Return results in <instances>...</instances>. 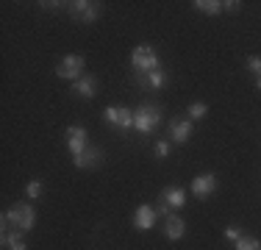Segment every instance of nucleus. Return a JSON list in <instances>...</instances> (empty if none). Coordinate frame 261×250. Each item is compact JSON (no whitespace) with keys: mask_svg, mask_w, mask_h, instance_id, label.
Returning a JSON list of instances; mask_svg holds the SVG:
<instances>
[{"mask_svg":"<svg viewBox=\"0 0 261 250\" xmlns=\"http://www.w3.org/2000/svg\"><path fill=\"white\" fill-rule=\"evenodd\" d=\"M0 225H3V228H11V231H20V234H28V231L36 225V211H34V206L25 203V200L14 203L9 211H3Z\"/></svg>","mask_w":261,"mask_h":250,"instance_id":"nucleus-1","label":"nucleus"},{"mask_svg":"<svg viewBox=\"0 0 261 250\" xmlns=\"http://www.w3.org/2000/svg\"><path fill=\"white\" fill-rule=\"evenodd\" d=\"M130 67L136 70V75H142V72H156V70H161L159 53H156L150 45H136L134 53H130Z\"/></svg>","mask_w":261,"mask_h":250,"instance_id":"nucleus-2","label":"nucleus"},{"mask_svg":"<svg viewBox=\"0 0 261 250\" xmlns=\"http://www.w3.org/2000/svg\"><path fill=\"white\" fill-rule=\"evenodd\" d=\"M159 122H161V109L159 106H139V109L134 111V128L139 131L142 136H150L153 131L159 128Z\"/></svg>","mask_w":261,"mask_h":250,"instance_id":"nucleus-3","label":"nucleus"},{"mask_svg":"<svg viewBox=\"0 0 261 250\" xmlns=\"http://www.w3.org/2000/svg\"><path fill=\"white\" fill-rule=\"evenodd\" d=\"M84 70H86V59H84V56H78V53H72V56H64V59L59 61V67H56V75L75 84L78 78H84V75H86Z\"/></svg>","mask_w":261,"mask_h":250,"instance_id":"nucleus-4","label":"nucleus"},{"mask_svg":"<svg viewBox=\"0 0 261 250\" xmlns=\"http://www.w3.org/2000/svg\"><path fill=\"white\" fill-rule=\"evenodd\" d=\"M64 6L72 14V20L78 22H95L100 17V3L97 0H72V3H64Z\"/></svg>","mask_w":261,"mask_h":250,"instance_id":"nucleus-5","label":"nucleus"},{"mask_svg":"<svg viewBox=\"0 0 261 250\" xmlns=\"http://www.w3.org/2000/svg\"><path fill=\"white\" fill-rule=\"evenodd\" d=\"M103 120L117 131H128V128H134V111L125 109V106H106Z\"/></svg>","mask_w":261,"mask_h":250,"instance_id":"nucleus-6","label":"nucleus"},{"mask_svg":"<svg viewBox=\"0 0 261 250\" xmlns=\"http://www.w3.org/2000/svg\"><path fill=\"white\" fill-rule=\"evenodd\" d=\"M217 175L214 172H200V175H195V181H192V195H195L197 200H206L211 197L217 192Z\"/></svg>","mask_w":261,"mask_h":250,"instance_id":"nucleus-7","label":"nucleus"},{"mask_svg":"<svg viewBox=\"0 0 261 250\" xmlns=\"http://www.w3.org/2000/svg\"><path fill=\"white\" fill-rule=\"evenodd\" d=\"M64 136H67V150L72 153V159L81 156L86 147H89V142H86L89 139V136H86V128H81V125H70Z\"/></svg>","mask_w":261,"mask_h":250,"instance_id":"nucleus-8","label":"nucleus"},{"mask_svg":"<svg viewBox=\"0 0 261 250\" xmlns=\"http://www.w3.org/2000/svg\"><path fill=\"white\" fill-rule=\"evenodd\" d=\"M156 217H159V211L150 209V203L136 206V211H134V228L145 234V231H150L153 225H156Z\"/></svg>","mask_w":261,"mask_h":250,"instance_id":"nucleus-9","label":"nucleus"},{"mask_svg":"<svg viewBox=\"0 0 261 250\" xmlns=\"http://www.w3.org/2000/svg\"><path fill=\"white\" fill-rule=\"evenodd\" d=\"M192 136V120L189 117H172L170 122V139L175 142V145H186Z\"/></svg>","mask_w":261,"mask_h":250,"instance_id":"nucleus-10","label":"nucleus"},{"mask_svg":"<svg viewBox=\"0 0 261 250\" xmlns=\"http://www.w3.org/2000/svg\"><path fill=\"white\" fill-rule=\"evenodd\" d=\"M100 161H103V150L95 147V145H89L81 156L72 159V164H75L78 170H95V167H100Z\"/></svg>","mask_w":261,"mask_h":250,"instance_id":"nucleus-11","label":"nucleus"},{"mask_svg":"<svg viewBox=\"0 0 261 250\" xmlns=\"http://www.w3.org/2000/svg\"><path fill=\"white\" fill-rule=\"evenodd\" d=\"M72 95L84 97V100H92L97 95V81L92 78V75H84V78H78L75 84H72Z\"/></svg>","mask_w":261,"mask_h":250,"instance_id":"nucleus-12","label":"nucleus"},{"mask_svg":"<svg viewBox=\"0 0 261 250\" xmlns=\"http://www.w3.org/2000/svg\"><path fill=\"white\" fill-rule=\"evenodd\" d=\"M161 206H167V209H184L186 206V192L178 189V186L164 189L161 192Z\"/></svg>","mask_w":261,"mask_h":250,"instance_id":"nucleus-13","label":"nucleus"},{"mask_svg":"<svg viewBox=\"0 0 261 250\" xmlns=\"http://www.w3.org/2000/svg\"><path fill=\"white\" fill-rule=\"evenodd\" d=\"M0 245L9 247V250H28V245H25V234H20V231H11V228H3Z\"/></svg>","mask_w":261,"mask_h":250,"instance_id":"nucleus-14","label":"nucleus"},{"mask_svg":"<svg viewBox=\"0 0 261 250\" xmlns=\"http://www.w3.org/2000/svg\"><path fill=\"white\" fill-rule=\"evenodd\" d=\"M184 234H186V222L181 220V217H172V214L167 217V222H164V236H167V239L178 242Z\"/></svg>","mask_w":261,"mask_h":250,"instance_id":"nucleus-15","label":"nucleus"},{"mask_svg":"<svg viewBox=\"0 0 261 250\" xmlns=\"http://www.w3.org/2000/svg\"><path fill=\"white\" fill-rule=\"evenodd\" d=\"M136 78H139V86H145V89H161V86L167 84V72L164 70L142 72V75H136Z\"/></svg>","mask_w":261,"mask_h":250,"instance_id":"nucleus-16","label":"nucleus"},{"mask_svg":"<svg viewBox=\"0 0 261 250\" xmlns=\"http://www.w3.org/2000/svg\"><path fill=\"white\" fill-rule=\"evenodd\" d=\"M195 11H200V14H208V17H214V14H220L222 11V3L220 0H195Z\"/></svg>","mask_w":261,"mask_h":250,"instance_id":"nucleus-17","label":"nucleus"},{"mask_svg":"<svg viewBox=\"0 0 261 250\" xmlns=\"http://www.w3.org/2000/svg\"><path fill=\"white\" fill-rule=\"evenodd\" d=\"M236 250H261V239H256V236H245L242 234L239 239L233 242Z\"/></svg>","mask_w":261,"mask_h":250,"instance_id":"nucleus-18","label":"nucleus"},{"mask_svg":"<svg viewBox=\"0 0 261 250\" xmlns=\"http://www.w3.org/2000/svg\"><path fill=\"white\" fill-rule=\"evenodd\" d=\"M206 114H208L206 103H189V109H186V117H189V120H203Z\"/></svg>","mask_w":261,"mask_h":250,"instance_id":"nucleus-19","label":"nucleus"},{"mask_svg":"<svg viewBox=\"0 0 261 250\" xmlns=\"http://www.w3.org/2000/svg\"><path fill=\"white\" fill-rule=\"evenodd\" d=\"M25 195L31 197V200H39L42 195H45V184H42V181H28V186H25Z\"/></svg>","mask_w":261,"mask_h":250,"instance_id":"nucleus-20","label":"nucleus"},{"mask_svg":"<svg viewBox=\"0 0 261 250\" xmlns=\"http://www.w3.org/2000/svg\"><path fill=\"white\" fill-rule=\"evenodd\" d=\"M153 153H156V159H167V156H170V142L159 139L156 145H153Z\"/></svg>","mask_w":261,"mask_h":250,"instance_id":"nucleus-21","label":"nucleus"},{"mask_svg":"<svg viewBox=\"0 0 261 250\" xmlns=\"http://www.w3.org/2000/svg\"><path fill=\"white\" fill-rule=\"evenodd\" d=\"M247 70L256 78H261V56H247Z\"/></svg>","mask_w":261,"mask_h":250,"instance_id":"nucleus-22","label":"nucleus"},{"mask_svg":"<svg viewBox=\"0 0 261 250\" xmlns=\"http://www.w3.org/2000/svg\"><path fill=\"white\" fill-rule=\"evenodd\" d=\"M222 11L236 14V11H242V3H239V0H225V3H222Z\"/></svg>","mask_w":261,"mask_h":250,"instance_id":"nucleus-23","label":"nucleus"},{"mask_svg":"<svg viewBox=\"0 0 261 250\" xmlns=\"http://www.w3.org/2000/svg\"><path fill=\"white\" fill-rule=\"evenodd\" d=\"M239 236H242V231L236 228V225H228V228H225V239H231V242H236V239H239Z\"/></svg>","mask_w":261,"mask_h":250,"instance_id":"nucleus-24","label":"nucleus"},{"mask_svg":"<svg viewBox=\"0 0 261 250\" xmlns=\"http://www.w3.org/2000/svg\"><path fill=\"white\" fill-rule=\"evenodd\" d=\"M256 89L261 92V78H256Z\"/></svg>","mask_w":261,"mask_h":250,"instance_id":"nucleus-25","label":"nucleus"}]
</instances>
